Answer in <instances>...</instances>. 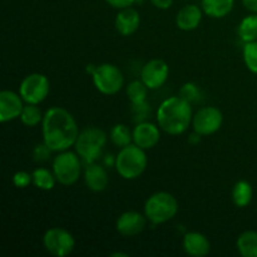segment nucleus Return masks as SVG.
<instances>
[{"mask_svg": "<svg viewBox=\"0 0 257 257\" xmlns=\"http://www.w3.org/2000/svg\"><path fill=\"white\" fill-rule=\"evenodd\" d=\"M43 142L53 152H63L75 145L79 130L74 117L67 109L53 107L43 118Z\"/></svg>", "mask_w": 257, "mask_h": 257, "instance_id": "1", "label": "nucleus"}, {"mask_svg": "<svg viewBox=\"0 0 257 257\" xmlns=\"http://www.w3.org/2000/svg\"><path fill=\"white\" fill-rule=\"evenodd\" d=\"M193 119L191 103L182 97H171L161 103L157 122L161 130L171 136H180L188 130Z\"/></svg>", "mask_w": 257, "mask_h": 257, "instance_id": "2", "label": "nucleus"}, {"mask_svg": "<svg viewBox=\"0 0 257 257\" xmlns=\"http://www.w3.org/2000/svg\"><path fill=\"white\" fill-rule=\"evenodd\" d=\"M147 155L145 150L138 147L135 143L120 148L115 157V170L118 175L124 180H136L141 177L147 168Z\"/></svg>", "mask_w": 257, "mask_h": 257, "instance_id": "3", "label": "nucleus"}, {"mask_svg": "<svg viewBox=\"0 0 257 257\" xmlns=\"http://www.w3.org/2000/svg\"><path fill=\"white\" fill-rule=\"evenodd\" d=\"M178 212V202L175 196L161 191L151 195L145 203V215L153 225H161L172 220Z\"/></svg>", "mask_w": 257, "mask_h": 257, "instance_id": "4", "label": "nucleus"}, {"mask_svg": "<svg viewBox=\"0 0 257 257\" xmlns=\"http://www.w3.org/2000/svg\"><path fill=\"white\" fill-rule=\"evenodd\" d=\"M107 143V135L104 131L97 127H88L79 132L75 141V152L87 165L95 162L102 155Z\"/></svg>", "mask_w": 257, "mask_h": 257, "instance_id": "5", "label": "nucleus"}, {"mask_svg": "<svg viewBox=\"0 0 257 257\" xmlns=\"http://www.w3.org/2000/svg\"><path fill=\"white\" fill-rule=\"evenodd\" d=\"M82 172L80 157L77 152L63 151L53 161V173L58 182L63 186H72L79 180Z\"/></svg>", "mask_w": 257, "mask_h": 257, "instance_id": "6", "label": "nucleus"}, {"mask_svg": "<svg viewBox=\"0 0 257 257\" xmlns=\"http://www.w3.org/2000/svg\"><path fill=\"white\" fill-rule=\"evenodd\" d=\"M94 87L102 94H117L124 84V77L118 67L110 63H103L95 68H90Z\"/></svg>", "mask_w": 257, "mask_h": 257, "instance_id": "7", "label": "nucleus"}, {"mask_svg": "<svg viewBox=\"0 0 257 257\" xmlns=\"http://www.w3.org/2000/svg\"><path fill=\"white\" fill-rule=\"evenodd\" d=\"M50 92L49 79L40 73H32L22 80L19 87V94L25 103L39 104Z\"/></svg>", "mask_w": 257, "mask_h": 257, "instance_id": "8", "label": "nucleus"}, {"mask_svg": "<svg viewBox=\"0 0 257 257\" xmlns=\"http://www.w3.org/2000/svg\"><path fill=\"white\" fill-rule=\"evenodd\" d=\"M43 245L50 255L65 257L74 250L75 240L72 233L65 228L53 227L49 228L43 236Z\"/></svg>", "mask_w": 257, "mask_h": 257, "instance_id": "9", "label": "nucleus"}, {"mask_svg": "<svg viewBox=\"0 0 257 257\" xmlns=\"http://www.w3.org/2000/svg\"><path fill=\"white\" fill-rule=\"evenodd\" d=\"M223 123V115L218 108L203 107L197 110L192 119L195 132L201 136H211L217 132Z\"/></svg>", "mask_w": 257, "mask_h": 257, "instance_id": "10", "label": "nucleus"}, {"mask_svg": "<svg viewBox=\"0 0 257 257\" xmlns=\"http://www.w3.org/2000/svg\"><path fill=\"white\" fill-rule=\"evenodd\" d=\"M170 68L162 59H152L143 65L141 70V80L147 85L148 89H158L167 80Z\"/></svg>", "mask_w": 257, "mask_h": 257, "instance_id": "11", "label": "nucleus"}, {"mask_svg": "<svg viewBox=\"0 0 257 257\" xmlns=\"http://www.w3.org/2000/svg\"><path fill=\"white\" fill-rule=\"evenodd\" d=\"M23 98L18 93L12 90L0 92V122L7 123L17 119L23 112Z\"/></svg>", "mask_w": 257, "mask_h": 257, "instance_id": "12", "label": "nucleus"}, {"mask_svg": "<svg viewBox=\"0 0 257 257\" xmlns=\"http://www.w3.org/2000/svg\"><path fill=\"white\" fill-rule=\"evenodd\" d=\"M146 222H147L146 215H142L137 211H127L118 217L115 228L118 233L124 237H132L140 235L145 230Z\"/></svg>", "mask_w": 257, "mask_h": 257, "instance_id": "13", "label": "nucleus"}, {"mask_svg": "<svg viewBox=\"0 0 257 257\" xmlns=\"http://www.w3.org/2000/svg\"><path fill=\"white\" fill-rule=\"evenodd\" d=\"M160 140V128L151 122L138 123L133 130V142L145 151L156 147Z\"/></svg>", "mask_w": 257, "mask_h": 257, "instance_id": "14", "label": "nucleus"}, {"mask_svg": "<svg viewBox=\"0 0 257 257\" xmlns=\"http://www.w3.org/2000/svg\"><path fill=\"white\" fill-rule=\"evenodd\" d=\"M140 13L136 9H133L132 7L120 9L117 17H115V29L123 37H130V35L135 34L138 30V28H140Z\"/></svg>", "mask_w": 257, "mask_h": 257, "instance_id": "15", "label": "nucleus"}, {"mask_svg": "<svg viewBox=\"0 0 257 257\" xmlns=\"http://www.w3.org/2000/svg\"><path fill=\"white\" fill-rule=\"evenodd\" d=\"M183 250L188 256L205 257L211 252L208 238L201 232H187L183 237Z\"/></svg>", "mask_w": 257, "mask_h": 257, "instance_id": "16", "label": "nucleus"}, {"mask_svg": "<svg viewBox=\"0 0 257 257\" xmlns=\"http://www.w3.org/2000/svg\"><path fill=\"white\" fill-rule=\"evenodd\" d=\"M84 182L87 187L93 192H103L108 187L109 177L107 171L98 163H89L85 168Z\"/></svg>", "mask_w": 257, "mask_h": 257, "instance_id": "17", "label": "nucleus"}, {"mask_svg": "<svg viewBox=\"0 0 257 257\" xmlns=\"http://www.w3.org/2000/svg\"><path fill=\"white\" fill-rule=\"evenodd\" d=\"M202 8L195 4L185 5L176 17V24L183 32H191L198 28L202 20Z\"/></svg>", "mask_w": 257, "mask_h": 257, "instance_id": "18", "label": "nucleus"}, {"mask_svg": "<svg viewBox=\"0 0 257 257\" xmlns=\"http://www.w3.org/2000/svg\"><path fill=\"white\" fill-rule=\"evenodd\" d=\"M235 0H202L201 8L206 15L215 19L225 18L232 12Z\"/></svg>", "mask_w": 257, "mask_h": 257, "instance_id": "19", "label": "nucleus"}, {"mask_svg": "<svg viewBox=\"0 0 257 257\" xmlns=\"http://www.w3.org/2000/svg\"><path fill=\"white\" fill-rule=\"evenodd\" d=\"M252 186H251L250 182L245 180L236 182L232 191H231V200H232L233 205L240 208L247 207L251 203V201H252Z\"/></svg>", "mask_w": 257, "mask_h": 257, "instance_id": "20", "label": "nucleus"}, {"mask_svg": "<svg viewBox=\"0 0 257 257\" xmlns=\"http://www.w3.org/2000/svg\"><path fill=\"white\" fill-rule=\"evenodd\" d=\"M236 247L242 257H257V232L245 231L236 241Z\"/></svg>", "mask_w": 257, "mask_h": 257, "instance_id": "21", "label": "nucleus"}, {"mask_svg": "<svg viewBox=\"0 0 257 257\" xmlns=\"http://www.w3.org/2000/svg\"><path fill=\"white\" fill-rule=\"evenodd\" d=\"M237 33L243 43L257 40V14L252 13L243 18L238 25Z\"/></svg>", "mask_w": 257, "mask_h": 257, "instance_id": "22", "label": "nucleus"}, {"mask_svg": "<svg viewBox=\"0 0 257 257\" xmlns=\"http://www.w3.org/2000/svg\"><path fill=\"white\" fill-rule=\"evenodd\" d=\"M32 176H33V185H34L37 188H39V190L50 191L54 188L57 178H55L54 173L50 172V171L47 170V168H43V167L37 168V170L33 171Z\"/></svg>", "mask_w": 257, "mask_h": 257, "instance_id": "23", "label": "nucleus"}, {"mask_svg": "<svg viewBox=\"0 0 257 257\" xmlns=\"http://www.w3.org/2000/svg\"><path fill=\"white\" fill-rule=\"evenodd\" d=\"M147 89V85L142 80H133L127 85V97L135 107L146 104Z\"/></svg>", "mask_w": 257, "mask_h": 257, "instance_id": "24", "label": "nucleus"}, {"mask_svg": "<svg viewBox=\"0 0 257 257\" xmlns=\"http://www.w3.org/2000/svg\"><path fill=\"white\" fill-rule=\"evenodd\" d=\"M110 141L118 148H123L130 146L133 141V132L125 124L118 123L110 130Z\"/></svg>", "mask_w": 257, "mask_h": 257, "instance_id": "25", "label": "nucleus"}, {"mask_svg": "<svg viewBox=\"0 0 257 257\" xmlns=\"http://www.w3.org/2000/svg\"><path fill=\"white\" fill-rule=\"evenodd\" d=\"M43 118H44V115H43L38 104H29V103L24 105L22 114H20V120L27 127H35L40 122H43Z\"/></svg>", "mask_w": 257, "mask_h": 257, "instance_id": "26", "label": "nucleus"}, {"mask_svg": "<svg viewBox=\"0 0 257 257\" xmlns=\"http://www.w3.org/2000/svg\"><path fill=\"white\" fill-rule=\"evenodd\" d=\"M243 62L250 72L257 74V40L245 43L242 49Z\"/></svg>", "mask_w": 257, "mask_h": 257, "instance_id": "27", "label": "nucleus"}, {"mask_svg": "<svg viewBox=\"0 0 257 257\" xmlns=\"http://www.w3.org/2000/svg\"><path fill=\"white\" fill-rule=\"evenodd\" d=\"M180 97H182L183 99L187 100V102H195L200 98V89L196 84L193 83H186L180 90Z\"/></svg>", "mask_w": 257, "mask_h": 257, "instance_id": "28", "label": "nucleus"}, {"mask_svg": "<svg viewBox=\"0 0 257 257\" xmlns=\"http://www.w3.org/2000/svg\"><path fill=\"white\" fill-rule=\"evenodd\" d=\"M13 183L17 188H27L30 183H33V176L25 171H18L13 176Z\"/></svg>", "mask_w": 257, "mask_h": 257, "instance_id": "29", "label": "nucleus"}, {"mask_svg": "<svg viewBox=\"0 0 257 257\" xmlns=\"http://www.w3.org/2000/svg\"><path fill=\"white\" fill-rule=\"evenodd\" d=\"M52 152L53 151L43 142L42 145L35 146L34 151H33V160H34L35 162H45V161H48V158H49Z\"/></svg>", "mask_w": 257, "mask_h": 257, "instance_id": "30", "label": "nucleus"}, {"mask_svg": "<svg viewBox=\"0 0 257 257\" xmlns=\"http://www.w3.org/2000/svg\"><path fill=\"white\" fill-rule=\"evenodd\" d=\"M107 4H109L110 7L115 8V9H124V8L132 7L136 3V0H105Z\"/></svg>", "mask_w": 257, "mask_h": 257, "instance_id": "31", "label": "nucleus"}, {"mask_svg": "<svg viewBox=\"0 0 257 257\" xmlns=\"http://www.w3.org/2000/svg\"><path fill=\"white\" fill-rule=\"evenodd\" d=\"M151 3H152L157 9L167 10L170 9L171 5L173 4V0H151Z\"/></svg>", "mask_w": 257, "mask_h": 257, "instance_id": "32", "label": "nucleus"}, {"mask_svg": "<svg viewBox=\"0 0 257 257\" xmlns=\"http://www.w3.org/2000/svg\"><path fill=\"white\" fill-rule=\"evenodd\" d=\"M242 4L248 12L257 14V0H242Z\"/></svg>", "mask_w": 257, "mask_h": 257, "instance_id": "33", "label": "nucleus"}, {"mask_svg": "<svg viewBox=\"0 0 257 257\" xmlns=\"http://www.w3.org/2000/svg\"><path fill=\"white\" fill-rule=\"evenodd\" d=\"M200 140H201V135H198L197 132H195L192 136H190V140H188V142L196 145V143L200 142Z\"/></svg>", "mask_w": 257, "mask_h": 257, "instance_id": "34", "label": "nucleus"}, {"mask_svg": "<svg viewBox=\"0 0 257 257\" xmlns=\"http://www.w3.org/2000/svg\"><path fill=\"white\" fill-rule=\"evenodd\" d=\"M110 256H113V257H115V256L128 257V253H124V252H113V253H110Z\"/></svg>", "mask_w": 257, "mask_h": 257, "instance_id": "35", "label": "nucleus"}]
</instances>
